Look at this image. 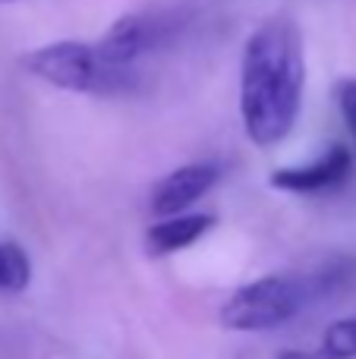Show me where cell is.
I'll return each mask as SVG.
<instances>
[{"instance_id":"cell-1","label":"cell","mask_w":356,"mask_h":359,"mask_svg":"<svg viewBox=\"0 0 356 359\" xmlns=\"http://www.w3.org/2000/svg\"><path fill=\"white\" fill-rule=\"evenodd\" d=\"M306 86L300 25L287 16L265 19L243 48L240 114L243 130L259 149L284 142L296 126Z\"/></svg>"},{"instance_id":"cell-2","label":"cell","mask_w":356,"mask_h":359,"mask_svg":"<svg viewBox=\"0 0 356 359\" xmlns=\"http://www.w3.org/2000/svg\"><path fill=\"white\" fill-rule=\"evenodd\" d=\"M32 76L63 88V92H120L130 86V67H114L101 57L98 44L54 41L22 57Z\"/></svg>"},{"instance_id":"cell-3","label":"cell","mask_w":356,"mask_h":359,"mask_svg":"<svg viewBox=\"0 0 356 359\" xmlns=\"http://www.w3.org/2000/svg\"><path fill=\"white\" fill-rule=\"evenodd\" d=\"M306 290L290 278H259L231 293L221 306V322L231 331H268L294 318Z\"/></svg>"},{"instance_id":"cell-4","label":"cell","mask_w":356,"mask_h":359,"mask_svg":"<svg viewBox=\"0 0 356 359\" xmlns=\"http://www.w3.org/2000/svg\"><path fill=\"white\" fill-rule=\"evenodd\" d=\"M164 35V22L149 13H126L120 16L104 38L98 41V50L114 67H132L149 48H155L158 38Z\"/></svg>"},{"instance_id":"cell-5","label":"cell","mask_w":356,"mask_h":359,"mask_svg":"<svg viewBox=\"0 0 356 359\" xmlns=\"http://www.w3.org/2000/svg\"><path fill=\"white\" fill-rule=\"evenodd\" d=\"M218 180V168L214 164H183L174 174H167L151 192V215L170 217L183 215L196 198H202Z\"/></svg>"},{"instance_id":"cell-6","label":"cell","mask_w":356,"mask_h":359,"mask_svg":"<svg viewBox=\"0 0 356 359\" xmlns=\"http://www.w3.org/2000/svg\"><path fill=\"white\" fill-rule=\"evenodd\" d=\"M353 168V158L344 145H334L328 149L319 161L306 164V168H284L275 170L268 177L271 186L284 192H322V189H331V186H341L347 180Z\"/></svg>"},{"instance_id":"cell-7","label":"cell","mask_w":356,"mask_h":359,"mask_svg":"<svg viewBox=\"0 0 356 359\" xmlns=\"http://www.w3.org/2000/svg\"><path fill=\"white\" fill-rule=\"evenodd\" d=\"M212 227H214L212 215H170V217H161V221H158L155 227H149V233H145V252H149L151 259L180 252V249L193 246L196 240H202Z\"/></svg>"},{"instance_id":"cell-8","label":"cell","mask_w":356,"mask_h":359,"mask_svg":"<svg viewBox=\"0 0 356 359\" xmlns=\"http://www.w3.org/2000/svg\"><path fill=\"white\" fill-rule=\"evenodd\" d=\"M29 280H32L29 255L16 243H0V290L19 293L29 287Z\"/></svg>"},{"instance_id":"cell-9","label":"cell","mask_w":356,"mask_h":359,"mask_svg":"<svg viewBox=\"0 0 356 359\" xmlns=\"http://www.w3.org/2000/svg\"><path fill=\"white\" fill-rule=\"evenodd\" d=\"M325 359H356V318H341L322 334Z\"/></svg>"},{"instance_id":"cell-10","label":"cell","mask_w":356,"mask_h":359,"mask_svg":"<svg viewBox=\"0 0 356 359\" xmlns=\"http://www.w3.org/2000/svg\"><path fill=\"white\" fill-rule=\"evenodd\" d=\"M338 107H341V114H344L347 126H350L353 136H356V79H344L338 86Z\"/></svg>"},{"instance_id":"cell-11","label":"cell","mask_w":356,"mask_h":359,"mask_svg":"<svg viewBox=\"0 0 356 359\" xmlns=\"http://www.w3.org/2000/svg\"><path fill=\"white\" fill-rule=\"evenodd\" d=\"M275 359H319L315 353H306V350H281Z\"/></svg>"},{"instance_id":"cell-12","label":"cell","mask_w":356,"mask_h":359,"mask_svg":"<svg viewBox=\"0 0 356 359\" xmlns=\"http://www.w3.org/2000/svg\"><path fill=\"white\" fill-rule=\"evenodd\" d=\"M0 4H10V0H0Z\"/></svg>"}]
</instances>
